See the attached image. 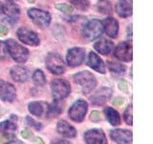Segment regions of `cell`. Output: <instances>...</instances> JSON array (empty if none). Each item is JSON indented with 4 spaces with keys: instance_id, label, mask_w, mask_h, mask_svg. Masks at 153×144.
I'll list each match as a JSON object with an SVG mask.
<instances>
[{
    "instance_id": "9a60e30c",
    "label": "cell",
    "mask_w": 153,
    "mask_h": 144,
    "mask_svg": "<svg viewBox=\"0 0 153 144\" xmlns=\"http://www.w3.org/2000/svg\"><path fill=\"white\" fill-rule=\"evenodd\" d=\"M111 137L117 143H131L132 142V133L127 130L116 129L110 133Z\"/></svg>"
},
{
    "instance_id": "30bf717a",
    "label": "cell",
    "mask_w": 153,
    "mask_h": 144,
    "mask_svg": "<svg viewBox=\"0 0 153 144\" xmlns=\"http://www.w3.org/2000/svg\"><path fill=\"white\" fill-rule=\"evenodd\" d=\"M85 59V51L80 47L72 48L67 53V62L70 66H79Z\"/></svg>"
},
{
    "instance_id": "ba28073f",
    "label": "cell",
    "mask_w": 153,
    "mask_h": 144,
    "mask_svg": "<svg viewBox=\"0 0 153 144\" xmlns=\"http://www.w3.org/2000/svg\"><path fill=\"white\" fill-rule=\"evenodd\" d=\"M115 57L123 62L132 61V44L129 41H123L115 48Z\"/></svg>"
},
{
    "instance_id": "5bb4252c",
    "label": "cell",
    "mask_w": 153,
    "mask_h": 144,
    "mask_svg": "<svg viewBox=\"0 0 153 144\" xmlns=\"http://www.w3.org/2000/svg\"><path fill=\"white\" fill-rule=\"evenodd\" d=\"M16 119V116H12L11 119L5 120L0 123V132L3 134L4 136H6L7 138L13 137V134L17 129Z\"/></svg>"
},
{
    "instance_id": "44dd1931",
    "label": "cell",
    "mask_w": 153,
    "mask_h": 144,
    "mask_svg": "<svg viewBox=\"0 0 153 144\" xmlns=\"http://www.w3.org/2000/svg\"><path fill=\"white\" fill-rule=\"evenodd\" d=\"M11 76L17 83H25L29 79V71L26 67L13 66L11 69Z\"/></svg>"
},
{
    "instance_id": "ab89813d",
    "label": "cell",
    "mask_w": 153,
    "mask_h": 144,
    "mask_svg": "<svg viewBox=\"0 0 153 144\" xmlns=\"http://www.w3.org/2000/svg\"><path fill=\"white\" fill-rule=\"evenodd\" d=\"M8 1H14V0H8Z\"/></svg>"
},
{
    "instance_id": "4316f807",
    "label": "cell",
    "mask_w": 153,
    "mask_h": 144,
    "mask_svg": "<svg viewBox=\"0 0 153 144\" xmlns=\"http://www.w3.org/2000/svg\"><path fill=\"white\" fill-rule=\"evenodd\" d=\"M33 82L35 83L36 86H42L46 84V78L44 73L40 70V69H36L33 74Z\"/></svg>"
},
{
    "instance_id": "d590c367",
    "label": "cell",
    "mask_w": 153,
    "mask_h": 144,
    "mask_svg": "<svg viewBox=\"0 0 153 144\" xmlns=\"http://www.w3.org/2000/svg\"><path fill=\"white\" fill-rule=\"evenodd\" d=\"M9 30H8V28L6 26H4V25H0V37H4V36H6L7 34H8Z\"/></svg>"
},
{
    "instance_id": "5b68a950",
    "label": "cell",
    "mask_w": 153,
    "mask_h": 144,
    "mask_svg": "<svg viewBox=\"0 0 153 144\" xmlns=\"http://www.w3.org/2000/svg\"><path fill=\"white\" fill-rule=\"evenodd\" d=\"M28 16L32 21L40 28H46L50 25L51 16L50 14L40 9L32 8L28 11Z\"/></svg>"
},
{
    "instance_id": "2e32d148",
    "label": "cell",
    "mask_w": 153,
    "mask_h": 144,
    "mask_svg": "<svg viewBox=\"0 0 153 144\" xmlns=\"http://www.w3.org/2000/svg\"><path fill=\"white\" fill-rule=\"evenodd\" d=\"M2 12L5 14V16L8 17V20L14 22L16 21L19 14H20V11H19V7L17 5L14 4L13 1H8L5 5H3Z\"/></svg>"
},
{
    "instance_id": "e0dca14e",
    "label": "cell",
    "mask_w": 153,
    "mask_h": 144,
    "mask_svg": "<svg viewBox=\"0 0 153 144\" xmlns=\"http://www.w3.org/2000/svg\"><path fill=\"white\" fill-rule=\"evenodd\" d=\"M112 94V90L107 88H100L98 92H96L93 96H91L90 100L92 101V104L97 106H102L106 103V101L110 98Z\"/></svg>"
},
{
    "instance_id": "484cf974",
    "label": "cell",
    "mask_w": 153,
    "mask_h": 144,
    "mask_svg": "<svg viewBox=\"0 0 153 144\" xmlns=\"http://www.w3.org/2000/svg\"><path fill=\"white\" fill-rule=\"evenodd\" d=\"M107 65H108V68L110 70V72L113 74H117V75H122L126 72V66L121 64H118V62H107Z\"/></svg>"
},
{
    "instance_id": "6da1fadb",
    "label": "cell",
    "mask_w": 153,
    "mask_h": 144,
    "mask_svg": "<svg viewBox=\"0 0 153 144\" xmlns=\"http://www.w3.org/2000/svg\"><path fill=\"white\" fill-rule=\"evenodd\" d=\"M6 45L10 56L18 64H23L28 60L29 51L24 46L19 44L17 41L10 38L6 41Z\"/></svg>"
},
{
    "instance_id": "8d00e7d4",
    "label": "cell",
    "mask_w": 153,
    "mask_h": 144,
    "mask_svg": "<svg viewBox=\"0 0 153 144\" xmlns=\"http://www.w3.org/2000/svg\"><path fill=\"white\" fill-rule=\"evenodd\" d=\"M123 98H116L114 100V102H113V105L114 106H121L123 104Z\"/></svg>"
},
{
    "instance_id": "f546056e",
    "label": "cell",
    "mask_w": 153,
    "mask_h": 144,
    "mask_svg": "<svg viewBox=\"0 0 153 144\" xmlns=\"http://www.w3.org/2000/svg\"><path fill=\"white\" fill-rule=\"evenodd\" d=\"M7 55H8V50H7L6 42L0 40V60L6 59Z\"/></svg>"
},
{
    "instance_id": "52a82bcc",
    "label": "cell",
    "mask_w": 153,
    "mask_h": 144,
    "mask_svg": "<svg viewBox=\"0 0 153 144\" xmlns=\"http://www.w3.org/2000/svg\"><path fill=\"white\" fill-rule=\"evenodd\" d=\"M47 68L54 74H62L65 71V64L62 58L56 53H49L46 58Z\"/></svg>"
},
{
    "instance_id": "d6a6232c",
    "label": "cell",
    "mask_w": 153,
    "mask_h": 144,
    "mask_svg": "<svg viewBox=\"0 0 153 144\" xmlns=\"http://www.w3.org/2000/svg\"><path fill=\"white\" fill-rule=\"evenodd\" d=\"M90 118L94 122H99V121H100V114L99 112H93L90 114Z\"/></svg>"
},
{
    "instance_id": "e575fe53",
    "label": "cell",
    "mask_w": 153,
    "mask_h": 144,
    "mask_svg": "<svg viewBox=\"0 0 153 144\" xmlns=\"http://www.w3.org/2000/svg\"><path fill=\"white\" fill-rule=\"evenodd\" d=\"M21 136H23V138H31V136H33V134L30 130H24L21 133Z\"/></svg>"
},
{
    "instance_id": "83f0119b",
    "label": "cell",
    "mask_w": 153,
    "mask_h": 144,
    "mask_svg": "<svg viewBox=\"0 0 153 144\" xmlns=\"http://www.w3.org/2000/svg\"><path fill=\"white\" fill-rule=\"evenodd\" d=\"M71 2L74 5V7L79 11H86L89 8L88 0H71Z\"/></svg>"
},
{
    "instance_id": "d4e9b609",
    "label": "cell",
    "mask_w": 153,
    "mask_h": 144,
    "mask_svg": "<svg viewBox=\"0 0 153 144\" xmlns=\"http://www.w3.org/2000/svg\"><path fill=\"white\" fill-rule=\"evenodd\" d=\"M98 11L104 14H112V7L108 0H99L97 4Z\"/></svg>"
},
{
    "instance_id": "74e56055",
    "label": "cell",
    "mask_w": 153,
    "mask_h": 144,
    "mask_svg": "<svg viewBox=\"0 0 153 144\" xmlns=\"http://www.w3.org/2000/svg\"><path fill=\"white\" fill-rule=\"evenodd\" d=\"M53 143H69L68 141H56V140H54V141H53Z\"/></svg>"
},
{
    "instance_id": "8fae6325",
    "label": "cell",
    "mask_w": 153,
    "mask_h": 144,
    "mask_svg": "<svg viewBox=\"0 0 153 144\" xmlns=\"http://www.w3.org/2000/svg\"><path fill=\"white\" fill-rule=\"evenodd\" d=\"M17 37L22 42H24L27 45L36 46L39 44V38L37 35L33 32L29 30L27 28H20L17 31Z\"/></svg>"
},
{
    "instance_id": "9c48e42d",
    "label": "cell",
    "mask_w": 153,
    "mask_h": 144,
    "mask_svg": "<svg viewBox=\"0 0 153 144\" xmlns=\"http://www.w3.org/2000/svg\"><path fill=\"white\" fill-rule=\"evenodd\" d=\"M29 112H30L33 115L37 117L44 118L49 116V112H50V105L43 102V101H39V102H31L28 105Z\"/></svg>"
},
{
    "instance_id": "8992f818",
    "label": "cell",
    "mask_w": 153,
    "mask_h": 144,
    "mask_svg": "<svg viewBox=\"0 0 153 144\" xmlns=\"http://www.w3.org/2000/svg\"><path fill=\"white\" fill-rule=\"evenodd\" d=\"M88 109V105L84 100H76L69 109V117L75 122H81L84 119Z\"/></svg>"
},
{
    "instance_id": "4fadbf2b",
    "label": "cell",
    "mask_w": 153,
    "mask_h": 144,
    "mask_svg": "<svg viewBox=\"0 0 153 144\" xmlns=\"http://www.w3.org/2000/svg\"><path fill=\"white\" fill-rule=\"evenodd\" d=\"M16 90L14 86L8 82L0 80V99L3 100L4 102L12 103L16 99Z\"/></svg>"
},
{
    "instance_id": "ffe728a7",
    "label": "cell",
    "mask_w": 153,
    "mask_h": 144,
    "mask_svg": "<svg viewBox=\"0 0 153 144\" xmlns=\"http://www.w3.org/2000/svg\"><path fill=\"white\" fill-rule=\"evenodd\" d=\"M56 131L59 132V134H60L61 136H63L65 137L73 138L76 136V130L68 122L64 121V120H61V121L57 123Z\"/></svg>"
},
{
    "instance_id": "7402d4cb",
    "label": "cell",
    "mask_w": 153,
    "mask_h": 144,
    "mask_svg": "<svg viewBox=\"0 0 153 144\" xmlns=\"http://www.w3.org/2000/svg\"><path fill=\"white\" fill-rule=\"evenodd\" d=\"M116 11L122 17H128L132 14V6L127 0H119L116 5Z\"/></svg>"
},
{
    "instance_id": "4dcf8cb0",
    "label": "cell",
    "mask_w": 153,
    "mask_h": 144,
    "mask_svg": "<svg viewBox=\"0 0 153 144\" xmlns=\"http://www.w3.org/2000/svg\"><path fill=\"white\" fill-rule=\"evenodd\" d=\"M56 7L57 10H59L60 12L64 13V14H70V13H72V11H73V8L66 4H59V5H56Z\"/></svg>"
},
{
    "instance_id": "ac0fdd59",
    "label": "cell",
    "mask_w": 153,
    "mask_h": 144,
    "mask_svg": "<svg viewBox=\"0 0 153 144\" xmlns=\"http://www.w3.org/2000/svg\"><path fill=\"white\" fill-rule=\"evenodd\" d=\"M103 30L110 38H117L119 33V23L115 18L107 17L102 21Z\"/></svg>"
},
{
    "instance_id": "cb8c5ba5",
    "label": "cell",
    "mask_w": 153,
    "mask_h": 144,
    "mask_svg": "<svg viewBox=\"0 0 153 144\" xmlns=\"http://www.w3.org/2000/svg\"><path fill=\"white\" fill-rule=\"evenodd\" d=\"M104 114L107 121L112 125V126H119L121 124V116L119 112L114 109L107 107L104 109Z\"/></svg>"
},
{
    "instance_id": "277c9868",
    "label": "cell",
    "mask_w": 153,
    "mask_h": 144,
    "mask_svg": "<svg viewBox=\"0 0 153 144\" xmlns=\"http://www.w3.org/2000/svg\"><path fill=\"white\" fill-rule=\"evenodd\" d=\"M103 32L102 22L98 19H92L85 24L82 30L83 37L88 40H94L99 38Z\"/></svg>"
},
{
    "instance_id": "1f68e13d",
    "label": "cell",
    "mask_w": 153,
    "mask_h": 144,
    "mask_svg": "<svg viewBox=\"0 0 153 144\" xmlns=\"http://www.w3.org/2000/svg\"><path fill=\"white\" fill-rule=\"evenodd\" d=\"M26 122L27 124L29 125V126H32L33 128H35L36 130H40L41 129V124L38 123L37 121H36V120H33V118L27 116L26 118Z\"/></svg>"
},
{
    "instance_id": "7a4b0ae2",
    "label": "cell",
    "mask_w": 153,
    "mask_h": 144,
    "mask_svg": "<svg viewBox=\"0 0 153 144\" xmlns=\"http://www.w3.org/2000/svg\"><path fill=\"white\" fill-rule=\"evenodd\" d=\"M74 82L78 84L84 93L91 92L94 88L96 85H97V81H96L95 76L90 73L89 71H81L76 73L73 76Z\"/></svg>"
},
{
    "instance_id": "836d02e7",
    "label": "cell",
    "mask_w": 153,
    "mask_h": 144,
    "mask_svg": "<svg viewBox=\"0 0 153 144\" xmlns=\"http://www.w3.org/2000/svg\"><path fill=\"white\" fill-rule=\"evenodd\" d=\"M119 86H120V89L121 90H123V91H127V84L126 82L124 80H121L119 82Z\"/></svg>"
},
{
    "instance_id": "d6986e66",
    "label": "cell",
    "mask_w": 153,
    "mask_h": 144,
    "mask_svg": "<svg viewBox=\"0 0 153 144\" xmlns=\"http://www.w3.org/2000/svg\"><path fill=\"white\" fill-rule=\"evenodd\" d=\"M87 64L91 68L96 70L97 72H100V73H102V74L105 73V64H103L102 60L100 59L97 54H95L94 52L89 53Z\"/></svg>"
},
{
    "instance_id": "7c38bea8",
    "label": "cell",
    "mask_w": 153,
    "mask_h": 144,
    "mask_svg": "<svg viewBox=\"0 0 153 144\" xmlns=\"http://www.w3.org/2000/svg\"><path fill=\"white\" fill-rule=\"evenodd\" d=\"M84 140L88 144H106V136L102 130L93 129L89 130L84 134Z\"/></svg>"
},
{
    "instance_id": "3957f363",
    "label": "cell",
    "mask_w": 153,
    "mask_h": 144,
    "mask_svg": "<svg viewBox=\"0 0 153 144\" xmlns=\"http://www.w3.org/2000/svg\"><path fill=\"white\" fill-rule=\"evenodd\" d=\"M52 94L55 100H62L70 94V85L63 79H55L51 83Z\"/></svg>"
},
{
    "instance_id": "603a6c76",
    "label": "cell",
    "mask_w": 153,
    "mask_h": 144,
    "mask_svg": "<svg viewBox=\"0 0 153 144\" xmlns=\"http://www.w3.org/2000/svg\"><path fill=\"white\" fill-rule=\"evenodd\" d=\"M94 48L100 53V54L106 56V55L110 54V52L112 51V49L114 48V44L112 41L105 40V38H102V40H100L98 42L95 43Z\"/></svg>"
},
{
    "instance_id": "f1b7e54d",
    "label": "cell",
    "mask_w": 153,
    "mask_h": 144,
    "mask_svg": "<svg viewBox=\"0 0 153 144\" xmlns=\"http://www.w3.org/2000/svg\"><path fill=\"white\" fill-rule=\"evenodd\" d=\"M123 118L128 125H132V105H129L123 113Z\"/></svg>"
},
{
    "instance_id": "f35d334b",
    "label": "cell",
    "mask_w": 153,
    "mask_h": 144,
    "mask_svg": "<svg viewBox=\"0 0 153 144\" xmlns=\"http://www.w3.org/2000/svg\"><path fill=\"white\" fill-rule=\"evenodd\" d=\"M2 9H3V5H2L1 3H0V13L2 12Z\"/></svg>"
}]
</instances>
